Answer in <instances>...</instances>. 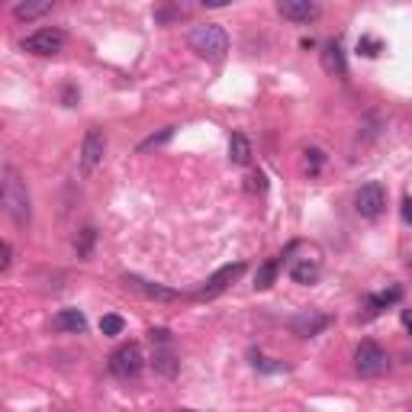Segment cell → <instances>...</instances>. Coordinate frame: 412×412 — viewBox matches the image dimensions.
Returning a JSON list of instances; mask_svg holds the SVG:
<instances>
[{"instance_id":"obj_1","label":"cell","mask_w":412,"mask_h":412,"mask_svg":"<svg viewBox=\"0 0 412 412\" xmlns=\"http://www.w3.org/2000/svg\"><path fill=\"white\" fill-rule=\"evenodd\" d=\"M4 206H7L10 219L16 225L29 223V190L23 184V177L16 174V167H4Z\"/></svg>"},{"instance_id":"obj_2","label":"cell","mask_w":412,"mask_h":412,"mask_svg":"<svg viewBox=\"0 0 412 412\" xmlns=\"http://www.w3.org/2000/svg\"><path fill=\"white\" fill-rule=\"evenodd\" d=\"M190 49L200 58H210V61H219V58L229 52V36L225 29L216 26V23H206V26H196L190 33Z\"/></svg>"},{"instance_id":"obj_3","label":"cell","mask_w":412,"mask_h":412,"mask_svg":"<svg viewBox=\"0 0 412 412\" xmlns=\"http://www.w3.org/2000/svg\"><path fill=\"white\" fill-rule=\"evenodd\" d=\"M142 367H145V355L136 341H126V345H119L110 355V374L119 377V380H136L142 374Z\"/></svg>"},{"instance_id":"obj_4","label":"cell","mask_w":412,"mask_h":412,"mask_svg":"<svg viewBox=\"0 0 412 412\" xmlns=\"http://www.w3.org/2000/svg\"><path fill=\"white\" fill-rule=\"evenodd\" d=\"M355 370L361 377H380L387 370V351L377 341H361L355 348Z\"/></svg>"},{"instance_id":"obj_5","label":"cell","mask_w":412,"mask_h":412,"mask_svg":"<svg viewBox=\"0 0 412 412\" xmlns=\"http://www.w3.org/2000/svg\"><path fill=\"white\" fill-rule=\"evenodd\" d=\"M384 206H387V190H384V184L370 181V184H364V187L355 194V210L361 213L364 219H377L380 213H384Z\"/></svg>"},{"instance_id":"obj_6","label":"cell","mask_w":412,"mask_h":412,"mask_svg":"<svg viewBox=\"0 0 412 412\" xmlns=\"http://www.w3.org/2000/svg\"><path fill=\"white\" fill-rule=\"evenodd\" d=\"M61 49H65L61 29H36L33 36L23 39V52H33V55H58Z\"/></svg>"},{"instance_id":"obj_7","label":"cell","mask_w":412,"mask_h":412,"mask_svg":"<svg viewBox=\"0 0 412 412\" xmlns=\"http://www.w3.org/2000/svg\"><path fill=\"white\" fill-rule=\"evenodd\" d=\"M245 274V264L242 261H235V264H225V268H219L216 274L206 281V287L203 290H196V300H213V297H219L225 287H229L232 281H239V277Z\"/></svg>"},{"instance_id":"obj_8","label":"cell","mask_w":412,"mask_h":412,"mask_svg":"<svg viewBox=\"0 0 412 412\" xmlns=\"http://www.w3.org/2000/svg\"><path fill=\"white\" fill-rule=\"evenodd\" d=\"M103 152H107V139H103L100 129H90L84 136V145H81V167H84L87 174L97 171L103 161Z\"/></svg>"},{"instance_id":"obj_9","label":"cell","mask_w":412,"mask_h":412,"mask_svg":"<svg viewBox=\"0 0 412 412\" xmlns=\"http://www.w3.org/2000/svg\"><path fill=\"white\" fill-rule=\"evenodd\" d=\"M329 326H332V316H326V312H300V316H293V322H290V329H293L300 339H312V335H319Z\"/></svg>"},{"instance_id":"obj_10","label":"cell","mask_w":412,"mask_h":412,"mask_svg":"<svg viewBox=\"0 0 412 412\" xmlns=\"http://www.w3.org/2000/svg\"><path fill=\"white\" fill-rule=\"evenodd\" d=\"M277 13L290 23H312L319 16V7L312 0H281L277 4Z\"/></svg>"},{"instance_id":"obj_11","label":"cell","mask_w":412,"mask_h":412,"mask_svg":"<svg viewBox=\"0 0 412 412\" xmlns=\"http://www.w3.org/2000/svg\"><path fill=\"white\" fill-rule=\"evenodd\" d=\"M123 283L132 287L136 293H142V297H148V300H161V303L177 300V290L161 287V283H152V281H142V277H136V274H123Z\"/></svg>"},{"instance_id":"obj_12","label":"cell","mask_w":412,"mask_h":412,"mask_svg":"<svg viewBox=\"0 0 412 412\" xmlns=\"http://www.w3.org/2000/svg\"><path fill=\"white\" fill-rule=\"evenodd\" d=\"M322 68H326L332 78H341L345 81L348 78V61H345V52H341V45L335 42H326L322 45Z\"/></svg>"},{"instance_id":"obj_13","label":"cell","mask_w":412,"mask_h":412,"mask_svg":"<svg viewBox=\"0 0 412 412\" xmlns=\"http://www.w3.org/2000/svg\"><path fill=\"white\" fill-rule=\"evenodd\" d=\"M55 10V0H23V4H16L13 7V16L16 20H39V16L52 13Z\"/></svg>"},{"instance_id":"obj_14","label":"cell","mask_w":412,"mask_h":412,"mask_svg":"<svg viewBox=\"0 0 412 412\" xmlns=\"http://www.w3.org/2000/svg\"><path fill=\"white\" fill-rule=\"evenodd\" d=\"M52 326L58 329V332H84L87 329V319H84V312H78V310H61V312H55V319H52Z\"/></svg>"},{"instance_id":"obj_15","label":"cell","mask_w":412,"mask_h":412,"mask_svg":"<svg viewBox=\"0 0 412 412\" xmlns=\"http://www.w3.org/2000/svg\"><path fill=\"white\" fill-rule=\"evenodd\" d=\"M319 264L316 261H310V258H303V261H297L293 268H290V277H293V283H303V287H312V283L319 281Z\"/></svg>"},{"instance_id":"obj_16","label":"cell","mask_w":412,"mask_h":412,"mask_svg":"<svg viewBox=\"0 0 412 412\" xmlns=\"http://www.w3.org/2000/svg\"><path fill=\"white\" fill-rule=\"evenodd\" d=\"M229 158H232V165H248L252 161V142H248V136L235 132L229 139Z\"/></svg>"},{"instance_id":"obj_17","label":"cell","mask_w":412,"mask_h":412,"mask_svg":"<svg viewBox=\"0 0 412 412\" xmlns=\"http://www.w3.org/2000/svg\"><path fill=\"white\" fill-rule=\"evenodd\" d=\"M277 271H281V261H277V258L264 261V264L258 268V274H254V290H268L271 283L277 281Z\"/></svg>"},{"instance_id":"obj_18","label":"cell","mask_w":412,"mask_h":412,"mask_svg":"<svg viewBox=\"0 0 412 412\" xmlns=\"http://www.w3.org/2000/svg\"><path fill=\"white\" fill-rule=\"evenodd\" d=\"M403 300V290L399 287H390V290H384V293H377V297H370V310H387V306H393V303H399Z\"/></svg>"},{"instance_id":"obj_19","label":"cell","mask_w":412,"mask_h":412,"mask_svg":"<svg viewBox=\"0 0 412 412\" xmlns=\"http://www.w3.org/2000/svg\"><path fill=\"white\" fill-rule=\"evenodd\" d=\"M126 329V319L123 316H116V312H110V316L100 319V332L103 335H119Z\"/></svg>"},{"instance_id":"obj_20","label":"cell","mask_w":412,"mask_h":412,"mask_svg":"<svg viewBox=\"0 0 412 412\" xmlns=\"http://www.w3.org/2000/svg\"><path fill=\"white\" fill-rule=\"evenodd\" d=\"M358 52H361V55H367V58H377L380 52H384V42H380V39H374V36H361V39H358Z\"/></svg>"},{"instance_id":"obj_21","label":"cell","mask_w":412,"mask_h":412,"mask_svg":"<svg viewBox=\"0 0 412 412\" xmlns=\"http://www.w3.org/2000/svg\"><path fill=\"white\" fill-rule=\"evenodd\" d=\"M171 136H174V126H165V129H161L158 136H148V139H145V142L139 145V152H152V148H158V145H165Z\"/></svg>"},{"instance_id":"obj_22","label":"cell","mask_w":412,"mask_h":412,"mask_svg":"<svg viewBox=\"0 0 412 412\" xmlns=\"http://www.w3.org/2000/svg\"><path fill=\"white\" fill-rule=\"evenodd\" d=\"M245 181H248V184H245L248 194H264V190H268V177H264L261 171H252Z\"/></svg>"},{"instance_id":"obj_23","label":"cell","mask_w":412,"mask_h":412,"mask_svg":"<svg viewBox=\"0 0 412 412\" xmlns=\"http://www.w3.org/2000/svg\"><path fill=\"white\" fill-rule=\"evenodd\" d=\"M94 239H97V232L87 225V229L81 232V242H78V254H81V258H90V245H94Z\"/></svg>"},{"instance_id":"obj_24","label":"cell","mask_w":412,"mask_h":412,"mask_svg":"<svg viewBox=\"0 0 412 412\" xmlns=\"http://www.w3.org/2000/svg\"><path fill=\"white\" fill-rule=\"evenodd\" d=\"M10 261H13V245L10 242H4V258H0V271L10 268Z\"/></svg>"},{"instance_id":"obj_25","label":"cell","mask_w":412,"mask_h":412,"mask_svg":"<svg viewBox=\"0 0 412 412\" xmlns=\"http://www.w3.org/2000/svg\"><path fill=\"white\" fill-rule=\"evenodd\" d=\"M306 161H310L312 171H316V167L322 165V152H319V148H306Z\"/></svg>"},{"instance_id":"obj_26","label":"cell","mask_w":412,"mask_h":412,"mask_svg":"<svg viewBox=\"0 0 412 412\" xmlns=\"http://www.w3.org/2000/svg\"><path fill=\"white\" fill-rule=\"evenodd\" d=\"M403 219L412 225V196H406V200H403Z\"/></svg>"},{"instance_id":"obj_27","label":"cell","mask_w":412,"mask_h":412,"mask_svg":"<svg viewBox=\"0 0 412 412\" xmlns=\"http://www.w3.org/2000/svg\"><path fill=\"white\" fill-rule=\"evenodd\" d=\"M74 97H78V90H74V87H65V107H74Z\"/></svg>"},{"instance_id":"obj_28","label":"cell","mask_w":412,"mask_h":412,"mask_svg":"<svg viewBox=\"0 0 412 412\" xmlns=\"http://www.w3.org/2000/svg\"><path fill=\"white\" fill-rule=\"evenodd\" d=\"M403 326H406V332L412 335V310H403Z\"/></svg>"},{"instance_id":"obj_29","label":"cell","mask_w":412,"mask_h":412,"mask_svg":"<svg viewBox=\"0 0 412 412\" xmlns=\"http://www.w3.org/2000/svg\"><path fill=\"white\" fill-rule=\"evenodd\" d=\"M409 271H412V261H409Z\"/></svg>"}]
</instances>
